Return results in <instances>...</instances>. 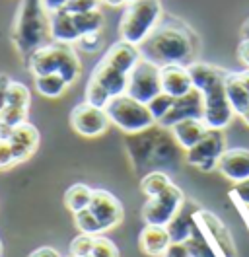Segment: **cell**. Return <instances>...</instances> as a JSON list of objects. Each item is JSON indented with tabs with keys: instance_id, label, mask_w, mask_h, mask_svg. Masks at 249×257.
<instances>
[{
	"instance_id": "cell-40",
	"label": "cell",
	"mask_w": 249,
	"mask_h": 257,
	"mask_svg": "<svg viewBox=\"0 0 249 257\" xmlns=\"http://www.w3.org/2000/svg\"><path fill=\"white\" fill-rule=\"evenodd\" d=\"M30 257H62L55 247H49V245H43V247H37L35 251H31Z\"/></svg>"
},
{
	"instance_id": "cell-4",
	"label": "cell",
	"mask_w": 249,
	"mask_h": 257,
	"mask_svg": "<svg viewBox=\"0 0 249 257\" xmlns=\"http://www.w3.org/2000/svg\"><path fill=\"white\" fill-rule=\"evenodd\" d=\"M18 55L28 63L31 55L41 47L53 43L51 37V12L43 0H22L18 8L12 33Z\"/></svg>"
},
{
	"instance_id": "cell-39",
	"label": "cell",
	"mask_w": 249,
	"mask_h": 257,
	"mask_svg": "<svg viewBox=\"0 0 249 257\" xmlns=\"http://www.w3.org/2000/svg\"><path fill=\"white\" fill-rule=\"evenodd\" d=\"M237 59L249 68V39H241V43L237 45Z\"/></svg>"
},
{
	"instance_id": "cell-16",
	"label": "cell",
	"mask_w": 249,
	"mask_h": 257,
	"mask_svg": "<svg viewBox=\"0 0 249 257\" xmlns=\"http://www.w3.org/2000/svg\"><path fill=\"white\" fill-rule=\"evenodd\" d=\"M160 84H162V92L171 97H183L195 90L189 68L181 64L160 68Z\"/></svg>"
},
{
	"instance_id": "cell-30",
	"label": "cell",
	"mask_w": 249,
	"mask_h": 257,
	"mask_svg": "<svg viewBox=\"0 0 249 257\" xmlns=\"http://www.w3.org/2000/svg\"><path fill=\"white\" fill-rule=\"evenodd\" d=\"M86 257H119V249L109 238H103L101 234H97L93 238V247L92 251Z\"/></svg>"
},
{
	"instance_id": "cell-46",
	"label": "cell",
	"mask_w": 249,
	"mask_h": 257,
	"mask_svg": "<svg viewBox=\"0 0 249 257\" xmlns=\"http://www.w3.org/2000/svg\"><path fill=\"white\" fill-rule=\"evenodd\" d=\"M133 2H137V0H125V4L129 6V4H133Z\"/></svg>"
},
{
	"instance_id": "cell-49",
	"label": "cell",
	"mask_w": 249,
	"mask_h": 257,
	"mask_svg": "<svg viewBox=\"0 0 249 257\" xmlns=\"http://www.w3.org/2000/svg\"><path fill=\"white\" fill-rule=\"evenodd\" d=\"M68 257H74V255H68Z\"/></svg>"
},
{
	"instance_id": "cell-25",
	"label": "cell",
	"mask_w": 249,
	"mask_h": 257,
	"mask_svg": "<svg viewBox=\"0 0 249 257\" xmlns=\"http://www.w3.org/2000/svg\"><path fill=\"white\" fill-rule=\"evenodd\" d=\"M28 121V109L26 107H14V105H6L0 111V139H8L10 133L18 125Z\"/></svg>"
},
{
	"instance_id": "cell-32",
	"label": "cell",
	"mask_w": 249,
	"mask_h": 257,
	"mask_svg": "<svg viewBox=\"0 0 249 257\" xmlns=\"http://www.w3.org/2000/svg\"><path fill=\"white\" fill-rule=\"evenodd\" d=\"M93 238L92 234H80L78 238L72 240L70 243V255L74 257H86L93 247Z\"/></svg>"
},
{
	"instance_id": "cell-13",
	"label": "cell",
	"mask_w": 249,
	"mask_h": 257,
	"mask_svg": "<svg viewBox=\"0 0 249 257\" xmlns=\"http://www.w3.org/2000/svg\"><path fill=\"white\" fill-rule=\"evenodd\" d=\"M195 220H197L199 228L208 236V240L216 245V249H220L226 257H235V247H233L232 236H230L228 228L224 226V222L218 218L216 214H212L210 210L197 209Z\"/></svg>"
},
{
	"instance_id": "cell-47",
	"label": "cell",
	"mask_w": 249,
	"mask_h": 257,
	"mask_svg": "<svg viewBox=\"0 0 249 257\" xmlns=\"http://www.w3.org/2000/svg\"><path fill=\"white\" fill-rule=\"evenodd\" d=\"M245 209H247V210H245V212H247V216H249V207H245Z\"/></svg>"
},
{
	"instance_id": "cell-18",
	"label": "cell",
	"mask_w": 249,
	"mask_h": 257,
	"mask_svg": "<svg viewBox=\"0 0 249 257\" xmlns=\"http://www.w3.org/2000/svg\"><path fill=\"white\" fill-rule=\"evenodd\" d=\"M171 236L164 226L146 224L139 236V247L142 253L150 257H164L166 249L170 247Z\"/></svg>"
},
{
	"instance_id": "cell-14",
	"label": "cell",
	"mask_w": 249,
	"mask_h": 257,
	"mask_svg": "<svg viewBox=\"0 0 249 257\" xmlns=\"http://www.w3.org/2000/svg\"><path fill=\"white\" fill-rule=\"evenodd\" d=\"M204 111V103H202V94L199 90H193L183 97H175L171 109L166 117H162L158 121V125L162 128H171L183 119H202Z\"/></svg>"
},
{
	"instance_id": "cell-35",
	"label": "cell",
	"mask_w": 249,
	"mask_h": 257,
	"mask_svg": "<svg viewBox=\"0 0 249 257\" xmlns=\"http://www.w3.org/2000/svg\"><path fill=\"white\" fill-rule=\"evenodd\" d=\"M78 45L82 47V51H86V53H97L99 47H101V32L84 33L78 39Z\"/></svg>"
},
{
	"instance_id": "cell-28",
	"label": "cell",
	"mask_w": 249,
	"mask_h": 257,
	"mask_svg": "<svg viewBox=\"0 0 249 257\" xmlns=\"http://www.w3.org/2000/svg\"><path fill=\"white\" fill-rule=\"evenodd\" d=\"M6 101H8V105L30 109V103H31L30 88H28L26 84H22V82L12 80L10 82V86H8V96H6Z\"/></svg>"
},
{
	"instance_id": "cell-12",
	"label": "cell",
	"mask_w": 249,
	"mask_h": 257,
	"mask_svg": "<svg viewBox=\"0 0 249 257\" xmlns=\"http://www.w3.org/2000/svg\"><path fill=\"white\" fill-rule=\"evenodd\" d=\"M88 209L93 212V216L99 220V224L103 228V232H107L111 228L119 226L123 222V205L121 201L105 189H93L92 201Z\"/></svg>"
},
{
	"instance_id": "cell-6",
	"label": "cell",
	"mask_w": 249,
	"mask_h": 257,
	"mask_svg": "<svg viewBox=\"0 0 249 257\" xmlns=\"http://www.w3.org/2000/svg\"><path fill=\"white\" fill-rule=\"evenodd\" d=\"M162 12L164 10H162L160 0H137L129 4L119 24L121 41L139 47L160 24Z\"/></svg>"
},
{
	"instance_id": "cell-21",
	"label": "cell",
	"mask_w": 249,
	"mask_h": 257,
	"mask_svg": "<svg viewBox=\"0 0 249 257\" xmlns=\"http://www.w3.org/2000/svg\"><path fill=\"white\" fill-rule=\"evenodd\" d=\"M195 212H197V209L185 210V207H183L181 212L171 220L170 224L166 226L171 236V241L185 243L193 236V230H195Z\"/></svg>"
},
{
	"instance_id": "cell-1",
	"label": "cell",
	"mask_w": 249,
	"mask_h": 257,
	"mask_svg": "<svg viewBox=\"0 0 249 257\" xmlns=\"http://www.w3.org/2000/svg\"><path fill=\"white\" fill-rule=\"evenodd\" d=\"M139 61L140 51L137 45H131L127 41L113 43L90 74V80L84 92L86 101L95 107L105 109L109 99L125 94L129 74Z\"/></svg>"
},
{
	"instance_id": "cell-8",
	"label": "cell",
	"mask_w": 249,
	"mask_h": 257,
	"mask_svg": "<svg viewBox=\"0 0 249 257\" xmlns=\"http://www.w3.org/2000/svg\"><path fill=\"white\" fill-rule=\"evenodd\" d=\"M185 207V197L183 191L171 181L170 185L156 197H150L142 209V220L152 226H166L181 212Z\"/></svg>"
},
{
	"instance_id": "cell-11",
	"label": "cell",
	"mask_w": 249,
	"mask_h": 257,
	"mask_svg": "<svg viewBox=\"0 0 249 257\" xmlns=\"http://www.w3.org/2000/svg\"><path fill=\"white\" fill-rule=\"evenodd\" d=\"M109 117L103 107H95L88 101H82L74 105V109L70 113V125L78 135L86 137V139H95L99 135H103L109 127Z\"/></svg>"
},
{
	"instance_id": "cell-37",
	"label": "cell",
	"mask_w": 249,
	"mask_h": 257,
	"mask_svg": "<svg viewBox=\"0 0 249 257\" xmlns=\"http://www.w3.org/2000/svg\"><path fill=\"white\" fill-rule=\"evenodd\" d=\"M233 197H235L239 203H243L245 207H249V179L243 181V183H237V185H235Z\"/></svg>"
},
{
	"instance_id": "cell-27",
	"label": "cell",
	"mask_w": 249,
	"mask_h": 257,
	"mask_svg": "<svg viewBox=\"0 0 249 257\" xmlns=\"http://www.w3.org/2000/svg\"><path fill=\"white\" fill-rule=\"evenodd\" d=\"M74 22H76V28L80 35L92 32H101V28H103V14L97 8V10L86 12V14H74Z\"/></svg>"
},
{
	"instance_id": "cell-19",
	"label": "cell",
	"mask_w": 249,
	"mask_h": 257,
	"mask_svg": "<svg viewBox=\"0 0 249 257\" xmlns=\"http://www.w3.org/2000/svg\"><path fill=\"white\" fill-rule=\"evenodd\" d=\"M170 131H171V137L177 143V146L187 152V150H191L206 135L208 127H206V123L202 119H183L177 125H173Z\"/></svg>"
},
{
	"instance_id": "cell-38",
	"label": "cell",
	"mask_w": 249,
	"mask_h": 257,
	"mask_svg": "<svg viewBox=\"0 0 249 257\" xmlns=\"http://www.w3.org/2000/svg\"><path fill=\"white\" fill-rule=\"evenodd\" d=\"M10 78H8V74H4V72H0V111L8 105V101H6V96H8V86H10Z\"/></svg>"
},
{
	"instance_id": "cell-34",
	"label": "cell",
	"mask_w": 249,
	"mask_h": 257,
	"mask_svg": "<svg viewBox=\"0 0 249 257\" xmlns=\"http://www.w3.org/2000/svg\"><path fill=\"white\" fill-rule=\"evenodd\" d=\"M99 8V0H68L64 10L68 14H86V12H92Z\"/></svg>"
},
{
	"instance_id": "cell-29",
	"label": "cell",
	"mask_w": 249,
	"mask_h": 257,
	"mask_svg": "<svg viewBox=\"0 0 249 257\" xmlns=\"http://www.w3.org/2000/svg\"><path fill=\"white\" fill-rule=\"evenodd\" d=\"M74 222H76L78 230L82 234H92V236H97V234H103V228L99 224V220L93 216V212L90 209H84L74 214Z\"/></svg>"
},
{
	"instance_id": "cell-3",
	"label": "cell",
	"mask_w": 249,
	"mask_h": 257,
	"mask_svg": "<svg viewBox=\"0 0 249 257\" xmlns=\"http://www.w3.org/2000/svg\"><path fill=\"white\" fill-rule=\"evenodd\" d=\"M140 57L164 68L171 64L189 66L195 57L193 33L179 24H158L156 30L139 45Z\"/></svg>"
},
{
	"instance_id": "cell-23",
	"label": "cell",
	"mask_w": 249,
	"mask_h": 257,
	"mask_svg": "<svg viewBox=\"0 0 249 257\" xmlns=\"http://www.w3.org/2000/svg\"><path fill=\"white\" fill-rule=\"evenodd\" d=\"M92 193H93V189H90V187L84 185V183H74V185H70V187L66 189V193H64V205H66V209L70 210L72 214L88 209V207H90V201H92Z\"/></svg>"
},
{
	"instance_id": "cell-42",
	"label": "cell",
	"mask_w": 249,
	"mask_h": 257,
	"mask_svg": "<svg viewBox=\"0 0 249 257\" xmlns=\"http://www.w3.org/2000/svg\"><path fill=\"white\" fill-rule=\"evenodd\" d=\"M237 76H239V80H241V84H243V88L247 90V94H249V68L239 70V72H237Z\"/></svg>"
},
{
	"instance_id": "cell-36",
	"label": "cell",
	"mask_w": 249,
	"mask_h": 257,
	"mask_svg": "<svg viewBox=\"0 0 249 257\" xmlns=\"http://www.w3.org/2000/svg\"><path fill=\"white\" fill-rule=\"evenodd\" d=\"M164 257H191L189 253V247L187 243H177V241H171L170 247L166 249Z\"/></svg>"
},
{
	"instance_id": "cell-9",
	"label": "cell",
	"mask_w": 249,
	"mask_h": 257,
	"mask_svg": "<svg viewBox=\"0 0 249 257\" xmlns=\"http://www.w3.org/2000/svg\"><path fill=\"white\" fill-rule=\"evenodd\" d=\"M224 152H226V133L218 128H208L201 141L185 152V160L187 164L208 174L218 170V160Z\"/></svg>"
},
{
	"instance_id": "cell-17",
	"label": "cell",
	"mask_w": 249,
	"mask_h": 257,
	"mask_svg": "<svg viewBox=\"0 0 249 257\" xmlns=\"http://www.w3.org/2000/svg\"><path fill=\"white\" fill-rule=\"evenodd\" d=\"M8 141H10L12 146H14L16 160H18V164H22V162L30 160L31 156L35 154V150L39 148V141H41V137H39V131L33 127L31 123L26 121V123L18 125V127L10 133Z\"/></svg>"
},
{
	"instance_id": "cell-31",
	"label": "cell",
	"mask_w": 249,
	"mask_h": 257,
	"mask_svg": "<svg viewBox=\"0 0 249 257\" xmlns=\"http://www.w3.org/2000/svg\"><path fill=\"white\" fill-rule=\"evenodd\" d=\"M173 101H175V97L168 96V94H164V92L158 94L152 101H148V109H150V113L154 115L156 123H158L162 117L168 115V111H170L171 105H173Z\"/></svg>"
},
{
	"instance_id": "cell-43",
	"label": "cell",
	"mask_w": 249,
	"mask_h": 257,
	"mask_svg": "<svg viewBox=\"0 0 249 257\" xmlns=\"http://www.w3.org/2000/svg\"><path fill=\"white\" fill-rule=\"evenodd\" d=\"M241 39H249V18L245 20V24L241 26Z\"/></svg>"
},
{
	"instance_id": "cell-2",
	"label": "cell",
	"mask_w": 249,
	"mask_h": 257,
	"mask_svg": "<svg viewBox=\"0 0 249 257\" xmlns=\"http://www.w3.org/2000/svg\"><path fill=\"white\" fill-rule=\"evenodd\" d=\"M187 68L193 78L195 90H199L202 94V103H204L202 121L206 123L208 128L224 131L232 123L233 115H235L226 97V78L230 70L218 64L197 63V61L191 63Z\"/></svg>"
},
{
	"instance_id": "cell-15",
	"label": "cell",
	"mask_w": 249,
	"mask_h": 257,
	"mask_svg": "<svg viewBox=\"0 0 249 257\" xmlns=\"http://www.w3.org/2000/svg\"><path fill=\"white\" fill-rule=\"evenodd\" d=\"M218 172L226 179L243 183L249 179V148H226L218 160Z\"/></svg>"
},
{
	"instance_id": "cell-20",
	"label": "cell",
	"mask_w": 249,
	"mask_h": 257,
	"mask_svg": "<svg viewBox=\"0 0 249 257\" xmlns=\"http://www.w3.org/2000/svg\"><path fill=\"white\" fill-rule=\"evenodd\" d=\"M51 37H53V41L66 43V45H74L82 37L76 28L74 16L68 14L64 8L59 12H51Z\"/></svg>"
},
{
	"instance_id": "cell-26",
	"label": "cell",
	"mask_w": 249,
	"mask_h": 257,
	"mask_svg": "<svg viewBox=\"0 0 249 257\" xmlns=\"http://www.w3.org/2000/svg\"><path fill=\"white\" fill-rule=\"evenodd\" d=\"M170 183H171V179L168 174H164V172H150V174H146V176L142 177L140 189H142V193L150 199V197H156L158 193L164 191Z\"/></svg>"
},
{
	"instance_id": "cell-33",
	"label": "cell",
	"mask_w": 249,
	"mask_h": 257,
	"mask_svg": "<svg viewBox=\"0 0 249 257\" xmlns=\"http://www.w3.org/2000/svg\"><path fill=\"white\" fill-rule=\"evenodd\" d=\"M18 160H16L14 146L8 139H0V172H6L10 168H14Z\"/></svg>"
},
{
	"instance_id": "cell-10",
	"label": "cell",
	"mask_w": 249,
	"mask_h": 257,
	"mask_svg": "<svg viewBox=\"0 0 249 257\" xmlns=\"http://www.w3.org/2000/svg\"><path fill=\"white\" fill-rule=\"evenodd\" d=\"M125 94L142 103L152 101L158 94H162V84H160V66L146 61L140 57V61L135 64V68L129 74L127 90Z\"/></svg>"
},
{
	"instance_id": "cell-22",
	"label": "cell",
	"mask_w": 249,
	"mask_h": 257,
	"mask_svg": "<svg viewBox=\"0 0 249 257\" xmlns=\"http://www.w3.org/2000/svg\"><path fill=\"white\" fill-rule=\"evenodd\" d=\"M226 97L232 105V109L235 115H241V113L247 109L249 105V94L247 90L243 88V84L239 80L237 72H230L228 78H226Z\"/></svg>"
},
{
	"instance_id": "cell-45",
	"label": "cell",
	"mask_w": 249,
	"mask_h": 257,
	"mask_svg": "<svg viewBox=\"0 0 249 257\" xmlns=\"http://www.w3.org/2000/svg\"><path fill=\"white\" fill-rule=\"evenodd\" d=\"M239 117H241V121H243V123H245V125L249 127V105H247V109H245V111L241 113Z\"/></svg>"
},
{
	"instance_id": "cell-24",
	"label": "cell",
	"mask_w": 249,
	"mask_h": 257,
	"mask_svg": "<svg viewBox=\"0 0 249 257\" xmlns=\"http://www.w3.org/2000/svg\"><path fill=\"white\" fill-rule=\"evenodd\" d=\"M35 90L39 92V96L55 99V97H61L68 90V82L64 80L61 74L35 76Z\"/></svg>"
},
{
	"instance_id": "cell-5",
	"label": "cell",
	"mask_w": 249,
	"mask_h": 257,
	"mask_svg": "<svg viewBox=\"0 0 249 257\" xmlns=\"http://www.w3.org/2000/svg\"><path fill=\"white\" fill-rule=\"evenodd\" d=\"M28 66L33 76L61 74L68 82V86H72L82 74V63L72 45L57 43V41L35 51L28 61Z\"/></svg>"
},
{
	"instance_id": "cell-44",
	"label": "cell",
	"mask_w": 249,
	"mask_h": 257,
	"mask_svg": "<svg viewBox=\"0 0 249 257\" xmlns=\"http://www.w3.org/2000/svg\"><path fill=\"white\" fill-rule=\"evenodd\" d=\"M103 4H107V6H125V0H101Z\"/></svg>"
},
{
	"instance_id": "cell-41",
	"label": "cell",
	"mask_w": 249,
	"mask_h": 257,
	"mask_svg": "<svg viewBox=\"0 0 249 257\" xmlns=\"http://www.w3.org/2000/svg\"><path fill=\"white\" fill-rule=\"evenodd\" d=\"M66 2L68 0H43V4H45V8L49 12H59L66 6Z\"/></svg>"
},
{
	"instance_id": "cell-7",
	"label": "cell",
	"mask_w": 249,
	"mask_h": 257,
	"mask_svg": "<svg viewBox=\"0 0 249 257\" xmlns=\"http://www.w3.org/2000/svg\"><path fill=\"white\" fill-rule=\"evenodd\" d=\"M105 113L109 121L127 135H139L158 125L154 115L148 109V103H142L127 94L109 99Z\"/></svg>"
},
{
	"instance_id": "cell-48",
	"label": "cell",
	"mask_w": 249,
	"mask_h": 257,
	"mask_svg": "<svg viewBox=\"0 0 249 257\" xmlns=\"http://www.w3.org/2000/svg\"><path fill=\"white\" fill-rule=\"evenodd\" d=\"M0 253H2V243H0Z\"/></svg>"
}]
</instances>
